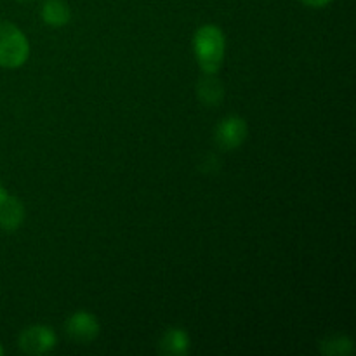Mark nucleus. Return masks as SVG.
Instances as JSON below:
<instances>
[{
  "label": "nucleus",
  "mask_w": 356,
  "mask_h": 356,
  "mask_svg": "<svg viewBox=\"0 0 356 356\" xmlns=\"http://www.w3.org/2000/svg\"><path fill=\"white\" fill-rule=\"evenodd\" d=\"M226 51L225 33L216 24H204L193 35V52L204 73H218Z\"/></svg>",
  "instance_id": "1"
},
{
  "label": "nucleus",
  "mask_w": 356,
  "mask_h": 356,
  "mask_svg": "<svg viewBox=\"0 0 356 356\" xmlns=\"http://www.w3.org/2000/svg\"><path fill=\"white\" fill-rule=\"evenodd\" d=\"M30 56L28 38L16 24L0 21V68H19Z\"/></svg>",
  "instance_id": "2"
},
{
  "label": "nucleus",
  "mask_w": 356,
  "mask_h": 356,
  "mask_svg": "<svg viewBox=\"0 0 356 356\" xmlns=\"http://www.w3.org/2000/svg\"><path fill=\"white\" fill-rule=\"evenodd\" d=\"M247 134H249V127H247L245 118L240 115H228L216 125L214 143L222 152H232L242 146Z\"/></svg>",
  "instance_id": "3"
},
{
  "label": "nucleus",
  "mask_w": 356,
  "mask_h": 356,
  "mask_svg": "<svg viewBox=\"0 0 356 356\" xmlns=\"http://www.w3.org/2000/svg\"><path fill=\"white\" fill-rule=\"evenodd\" d=\"M58 337L54 330L47 325H30L17 337V346L23 353L31 356H40L49 353L56 348Z\"/></svg>",
  "instance_id": "4"
},
{
  "label": "nucleus",
  "mask_w": 356,
  "mask_h": 356,
  "mask_svg": "<svg viewBox=\"0 0 356 356\" xmlns=\"http://www.w3.org/2000/svg\"><path fill=\"white\" fill-rule=\"evenodd\" d=\"M66 334L75 344H89L99 336V322L89 312H75L66 322Z\"/></svg>",
  "instance_id": "5"
},
{
  "label": "nucleus",
  "mask_w": 356,
  "mask_h": 356,
  "mask_svg": "<svg viewBox=\"0 0 356 356\" xmlns=\"http://www.w3.org/2000/svg\"><path fill=\"white\" fill-rule=\"evenodd\" d=\"M24 205L19 198L6 197L0 200V228L7 233H13L24 222Z\"/></svg>",
  "instance_id": "6"
},
{
  "label": "nucleus",
  "mask_w": 356,
  "mask_h": 356,
  "mask_svg": "<svg viewBox=\"0 0 356 356\" xmlns=\"http://www.w3.org/2000/svg\"><path fill=\"white\" fill-rule=\"evenodd\" d=\"M159 351L167 356H184L190 351V336L183 329H167L159 341Z\"/></svg>",
  "instance_id": "7"
},
{
  "label": "nucleus",
  "mask_w": 356,
  "mask_h": 356,
  "mask_svg": "<svg viewBox=\"0 0 356 356\" xmlns=\"http://www.w3.org/2000/svg\"><path fill=\"white\" fill-rule=\"evenodd\" d=\"M197 94L200 103H204L205 106H216L222 101L225 97V87L214 76V73H205V76H202L197 83Z\"/></svg>",
  "instance_id": "8"
},
{
  "label": "nucleus",
  "mask_w": 356,
  "mask_h": 356,
  "mask_svg": "<svg viewBox=\"0 0 356 356\" xmlns=\"http://www.w3.org/2000/svg\"><path fill=\"white\" fill-rule=\"evenodd\" d=\"M40 14L42 21L52 28L66 26L72 19V10L65 0H45Z\"/></svg>",
  "instance_id": "9"
},
{
  "label": "nucleus",
  "mask_w": 356,
  "mask_h": 356,
  "mask_svg": "<svg viewBox=\"0 0 356 356\" xmlns=\"http://www.w3.org/2000/svg\"><path fill=\"white\" fill-rule=\"evenodd\" d=\"M355 346L351 337L343 336V334H332L322 339L320 343V351L327 356H348L353 353Z\"/></svg>",
  "instance_id": "10"
},
{
  "label": "nucleus",
  "mask_w": 356,
  "mask_h": 356,
  "mask_svg": "<svg viewBox=\"0 0 356 356\" xmlns=\"http://www.w3.org/2000/svg\"><path fill=\"white\" fill-rule=\"evenodd\" d=\"M299 2L305 3V6H308V7H315V9H318V7L329 6L332 0H299Z\"/></svg>",
  "instance_id": "11"
},
{
  "label": "nucleus",
  "mask_w": 356,
  "mask_h": 356,
  "mask_svg": "<svg viewBox=\"0 0 356 356\" xmlns=\"http://www.w3.org/2000/svg\"><path fill=\"white\" fill-rule=\"evenodd\" d=\"M2 355H3V348L0 346V356H2Z\"/></svg>",
  "instance_id": "12"
},
{
  "label": "nucleus",
  "mask_w": 356,
  "mask_h": 356,
  "mask_svg": "<svg viewBox=\"0 0 356 356\" xmlns=\"http://www.w3.org/2000/svg\"><path fill=\"white\" fill-rule=\"evenodd\" d=\"M19 2H24V0H19Z\"/></svg>",
  "instance_id": "13"
},
{
  "label": "nucleus",
  "mask_w": 356,
  "mask_h": 356,
  "mask_svg": "<svg viewBox=\"0 0 356 356\" xmlns=\"http://www.w3.org/2000/svg\"><path fill=\"white\" fill-rule=\"evenodd\" d=\"M0 188H2V184H0Z\"/></svg>",
  "instance_id": "14"
}]
</instances>
